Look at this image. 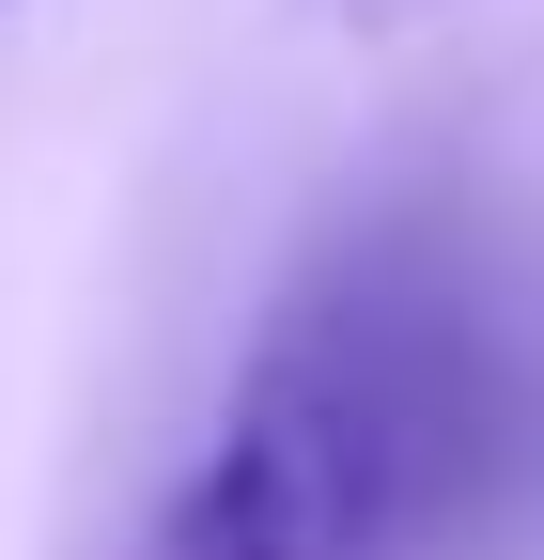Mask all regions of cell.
Returning a JSON list of instances; mask_svg holds the SVG:
<instances>
[{
    "instance_id": "cell-1",
    "label": "cell",
    "mask_w": 544,
    "mask_h": 560,
    "mask_svg": "<svg viewBox=\"0 0 544 560\" xmlns=\"http://www.w3.org/2000/svg\"><path fill=\"white\" fill-rule=\"evenodd\" d=\"M513 436H529V359L483 249L451 219H374L264 312L156 545L172 560H451L498 514Z\"/></svg>"
},
{
    "instance_id": "cell-2",
    "label": "cell",
    "mask_w": 544,
    "mask_h": 560,
    "mask_svg": "<svg viewBox=\"0 0 544 560\" xmlns=\"http://www.w3.org/2000/svg\"><path fill=\"white\" fill-rule=\"evenodd\" d=\"M141 560H172V545H141Z\"/></svg>"
}]
</instances>
